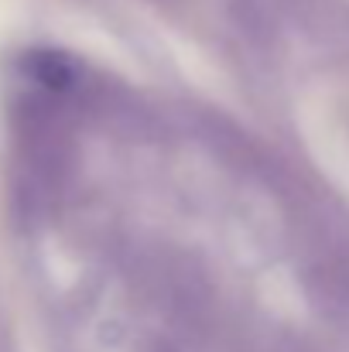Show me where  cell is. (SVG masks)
Returning <instances> with one entry per match:
<instances>
[{
    "mask_svg": "<svg viewBox=\"0 0 349 352\" xmlns=\"http://www.w3.org/2000/svg\"><path fill=\"white\" fill-rule=\"evenodd\" d=\"M24 69H28L31 79L45 82L48 89H69L72 79H76V69L62 52H28Z\"/></svg>",
    "mask_w": 349,
    "mask_h": 352,
    "instance_id": "cell-1",
    "label": "cell"
}]
</instances>
